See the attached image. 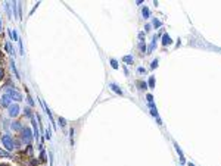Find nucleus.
<instances>
[{
    "instance_id": "obj_18",
    "label": "nucleus",
    "mask_w": 221,
    "mask_h": 166,
    "mask_svg": "<svg viewBox=\"0 0 221 166\" xmlns=\"http://www.w3.org/2000/svg\"><path fill=\"white\" fill-rule=\"evenodd\" d=\"M0 157H9V154H7L6 152H3V150H0Z\"/></svg>"
},
{
    "instance_id": "obj_8",
    "label": "nucleus",
    "mask_w": 221,
    "mask_h": 166,
    "mask_svg": "<svg viewBox=\"0 0 221 166\" xmlns=\"http://www.w3.org/2000/svg\"><path fill=\"white\" fill-rule=\"evenodd\" d=\"M10 68H12V71H13V74H15V77H16V78H19V74H18V69H16V66H15V60H10Z\"/></svg>"
},
{
    "instance_id": "obj_20",
    "label": "nucleus",
    "mask_w": 221,
    "mask_h": 166,
    "mask_svg": "<svg viewBox=\"0 0 221 166\" xmlns=\"http://www.w3.org/2000/svg\"><path fill=\"white\" fill-rule=\"evenodd\" d=\"M153 24H155V27H159V25H161V22H159L158 19H155V21H153Z\"/></svg>"
},
{
    "instance_id": "obj_14",
    "label": "nucleus",
    "mask_w": 221,
    "mask_h": 166,
    "mask_svg": "<svg viewBox=\"0 0 221 166\" xmlns=\"http://www.w3.org/2000/svg\"><path fill=\"white\" fill-rule=\"evenodd\" d=\"M143 16H144V18L149 16V9H147V7H143Z\"/></svg>"
},
{
    "instance_id": "obj_21",
    "label": "nucleus",
    "mask_w": 221,
    "mask_h": 166,
    "mask_svg": "<svg viewBox=\"0 0 221 166\" xmlns=\"http://www.w3.org/2000/svg\"><path fill=\"white\" fill-rule=\"evenodd\" d=\"M46 137H47V140L50 138V131H49V129H47V132H46Z\"/></svg>"
},
{
    "instance_id": "obj_7",
    "label": "nucleus",
    "mask_w": 221,
    "mask_h": 166,
    "mask_svg": "<svg viewBox=\"0 0 221 166\" xmlns=\"http://www.w3.org/2000/svg\"><path fill=\"white\" fill-rule=\"evenodd\" d=\"M21 122H18V121H15V122H12L10 124V129H13V131H19L21 129Z\"/></svg>"
},
{
    "instance_id": "obj_1",
    "label": "nucleus",
    "mask_w": 221,
    "mask_h": 166,
    "mask_svg": "<svg viewBox=\"0 0 221 166\" xmlns=\"http://www.w3.org/2000/svg\"><path fill=\"white\" fill-rule=\"evenodd\" d=\"M9 97H10V100L13 99L15 101H21L22 100V94H21V91H18L16 88H10V87H7V93H6Z\"/></svg>"
},
{
    "instance_id": "obj_2",
    "label": "nucleus",
    "mask_w": 221,
    "mask_h": 166,
    "mask_svg": "<svg viewBox=\"0 0 221 166\" xmlns=\"http://www.w3.org/2000/svg\"><path fill=\"white\" fill-rule=\"evenodd\" d=\"M1 143H3V146L6 147V150H9V152H12V150H13V147H15L12 137H10V135H7V134H4V135L1 137Z\"/></svg>"
},
{
    "instance_id": "obj_24",
    "label": "nucleus",
    "mask_w": 221,
    "mask_h": 166,
    "mask_svg": "<svg viewBox=\"0 0 221 166\" xmlns=\"http://www.w3.org/2000/svg\"><path fill=\"white\" fill-rule=\"evenodd\" d=\"M1 166H6V165H1Z\"/></svg>"
},
{
    "instance_id": "obj_23",
    "label": "nucleus",
    "mask_w": 221,
    "mask_h": 166,
    "mask_svg": "<svg viewBox=\"0 0 221 166\" xmlns=\"http://www.w3.org/2000/svg\"><path fill=\"white\" fill-rule=\"evenodd\" d=\"M0 30H1V19H0Z\"/></svg>"
},
{
    "instance_id": "obj_5",
    "label": "nucleus",
    "mask_w": 221,
    "mask_h": 166,
    "mask_svg": "<svg viewBox=\"0 0 221 166\" xmlns=\"http://www.w3.org/2000/svg\"><path fill=\"white\" fill-rule=\"evenodd\" d=\"M10 104H12V100H10V97H9L7 94L0 96V106H1V107H9Z\"/></svg>"
},
{
    "instance_id": "obj_22",
    "label": "nucleus",
    "mask_w": 221,
    "mask_h": 166,
    "mask_svg": "<svg viewBox=\"0 0 221 166\" xmlns=\"http://www.w3.org/2000/svg\"><path fill=\"white\" fill-rule=\"evenodd\" d=\"M0 78H3V71L0 69Z\"/></svg>"
},
{
    "instance_id": "obj_9",
    "label": "nucleus",
    "mask_w": 221,
    "mask_h": 166,
    "mask_svg": "<svg viewBox=\"0 0 221 166\" xmlns=\"http://www.w3.org/2000/svg\"><path fill=\"white\" fill-rule=\"evenodd\" d=\"M111 88H112V90H114V91H115L117 94H123V90H121L120 87H117L115 84H111Z\"/></svg>"
},
{
    "instance_id": "obj_4",
    "label": "nucleus",
    "mask_w": 221,
    "mask_h": 166,
    "mask_svg": "<svg viewBox=\"0 0 221 166\" xmlns=\"http://www.w3.org/2000/svg\"><path fill=\"white\" fill-rule=\"evenodd\" d=\"M19 110H21V107H19V104H16V103H13V104H10V106L7 107V112H9V116H10V118H16V116L19 115Z\"/></svg>"
},
{
    "instance_id": "obj_12",
    "label": "nucleus",
    "mask_w": 221,
    "mask_h": 166,
    "mask_svg": "<svg viewBox=\"0 0 221 166\" xmlns=\"http://www.w3.org/2000/svg\"><path fill=\"white\" fill-rule=\"evenodd\" d=\"M124 62H125V63H131L133 56H124Z\"/></svg>"
},
{
    "instance_id": "obj_6",
    "label": "nucleus",
    "mask_w": 221,
    "mask_h": 166,
    "mask_svg": "<svg viewBox=\"0 0 221 166\" xmlns=\"http://www.w3.org/2000/svg\"><path fill=\"white\" fill-rule=\"evenodd\" d=\"M33 129H34V137H36V140H39L40 138V132H39V125L37 122L33 119Z\"/></svg>"
},
{
    "instance_id": "obj_15",
    "label": "nucleus",
    "mask_w": 221,
    "mask_h": 166,
    "mask_svg": "<svg viewBox=\"0 0 221 166\" xmlns=\"http://www.w3.org/2000/svg\"><path fill=\"white\" fill-rule=\"evenodd\" d=\"M59 125H61L62 128H63V126L66 125V122H65V119H63V118H59Z\"/></svg>"
},
{
    "instance_id": "obj_10",
    "label": "nucleus",
    "mask_w": 221,
    "mask_h": 166,
    "mask_svg": "<svg viewBox=\"0 0 221 166\" xmlns=\"http://www.w3.org/2000/svg\"><path fill=\"white\" fill-rule=\"evenodd\" d=\"M4 47H6V50H7L9 53H13V47L10 46V43H6V44H4Z\"/></svg>"
},
{
    "instance_id": "obj_3",
    "label": "nucleus",
    "mask_w": 221,
    "mask_h": 166,
    "mask_svg": "<svg viewBox=\"0 0 221 166\" xmlns=\"http://www.w3.org/2000/svg\"><path fill=\"white\" fill-rule=\"evenodd\" d=\"M21 137H22V140H24L25 144H30L31 140H33L31 129H30V128H24V129H21Z\"/></svg>"
},
{
    "instance_id": "obj_17",
    "label": "nucleus",
    "mask_w": 221,
    "mask_h": 166,
    "mask_svg": "<svg viewBox=\"0 0 221 166\" xmlns=\"http://www.w3.org/2000/svg\"><path fill=\"white\" fill-rule=\"evenodd\" d=\"M27 100H28V103H30L31 106H34V100L31 99V96H27Z\"/></svg>"
},
{
    "instance_id": "obj_19",
    "label": "nucleus",
    "mask_w": 221,
    "mask_h": 166,
    "mask_svg": "<svg viewBox=\"0 0 221 166\" xmlns=\"http://www.w3.org/2000/svg\"><path fill=\"white\" fill-rule=\"evenodd\" d=\"M165 43H167V44H170V43H171V40L168 38V36H165V37H164V44H165Z\"/></svg>"
},
{
    "instance_id": "obj_13",
    "label": "nucleus",
    "mask_w": 221,
    "mask_h": 166,
    "mask_svg": "<svg viewBox=\"0 0 221 166\" xmlns=\"http://www.w3.org/2000/svg\"><path fill=\"white\" fill-rule=\"evenodd\" d=\"M24 115H25V116H28V118H31V110H30L28 107H27V109H24Z\"/></svg>"
},
{
    "instance_id": "obj_11",
    "label": "nucleus",
    "mask_w": 221,
    "mask_h": 166,
    "mask_svg": "<svg viewBox=\"0 0 221 166\" xmlns=\"http://www.w3.org/2000/svg\"><path fill=\"white\" fill-rule=\"evenodd\" d=\"M111 66H112L114 69H118V62L114 60V59H111Z\"/></svg>"
},
{
    "instance_id": "obj_16",
    "label": "nucleus",
    "mask_w": 221,
    "mask_h": 166,
    "mask_svg": "<svg viewBox=\"0 0 221 166\" xmlns=\"http://www.w3.org/2000/svg\"><path fill=\"white\" fill-rule=\"evenodd\" d=\"M149 85H150V87H153V85H155V78H153V77H150V78H149Z\"/></svg>"
}]
</instances>
